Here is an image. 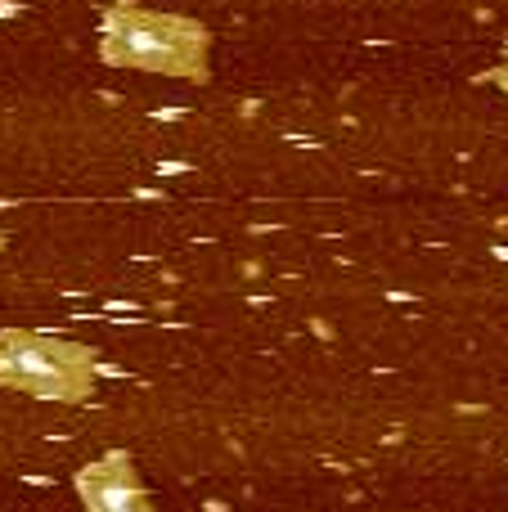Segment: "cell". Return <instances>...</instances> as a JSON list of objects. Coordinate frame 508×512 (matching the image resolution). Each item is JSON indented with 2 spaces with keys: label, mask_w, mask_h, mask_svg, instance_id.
Returning a JSON list of instances; mask_svg holds the SVG:
<instances>
[{
  "label": "cell",
  "mask_w": 508,
  "mask_h": 512,
  "mask_svg": "<svg viewBox=\"0 0 508 512\" xmlns=\"http://www.w3.org/2000/svg\"><path fill=\"white\" fill-rule=\"evenodd\" d=\"M81 490H86V499H90V512H149L140 499V490H135V481L126 477L117 463L90 468L86 481H81Z\"/></svg>",
  "instance_id": "cell-2"
},
{
  "label": "cell",
  "mask_w": 508,
  "mask_h": 512,
  "mask_svg": "<svg viewBox=\"0 0 508 512\" xmlns=\"http://www.w3.org/2000/svg\"><path fill=\"white\" fill-rule=\"evenodd\" d=\"M5 369L32 391H41V396H59L68 387V364L41 342H14L5 355Z\"/></svg>",
  "instance_id": "cell-1"
},
{
  "label": "cell",
  "mask_w": 508,
  "mask_h": 512,
  "mask_svg": "<svg viewBox=\"0 0 508 512\" xmlns=\"http://www.w3.org/2000/svg\"><path fill=\"white\" fill-rule=\"evenodd\" d=\"M117 45H122L131 59H144V63H176L180 59L176 32L162 23H144V18H122V23H117Z\"/></svg>",
  "instance_id": "cell-3"
}]
</instances>
